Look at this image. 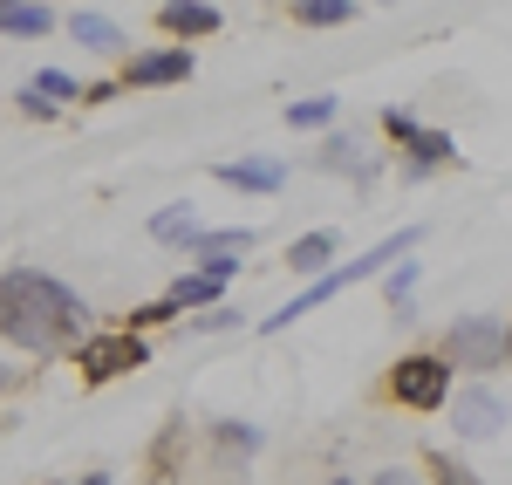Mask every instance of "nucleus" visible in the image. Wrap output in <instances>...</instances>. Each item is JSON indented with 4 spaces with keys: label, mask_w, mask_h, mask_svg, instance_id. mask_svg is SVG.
Returning a JSON list of instances; mask_svg holds the SVG:
<instances>
[{
    "label": "nucleus",
    "mask_w": 512,
    "mask_h": 485,
    "mask_svg": "<svg viewBox=\"0 0 512 485\" xmlns=\"http://www.w3.org/2000/svg\"><path fill=\"white\" fill-rule=\"evenodd\" d=\"M219 294H226V281H212V274H178L164 301H171V308H212Z\"/></svg>",
    "instance_id": "obj_13"
},
{
    "label": "nucleus",
    "mask_w": 512,
    "mask_h": 485,
    "mask_svg": "<svg viewBox=\"0 0 512 485\" xmlns=\"http://www.w3.org/2000/svg\"><path fill=\"white\" fill-rule=\"evenodd\" d=\"M82 485H110V479H103V472H96V479H82Z\"/></svg>",
    "instance_id": "obj_24"
},
{
    "label": "nucleus",
    "mask_w": 512,
    "mask_h": 485,
    "mask_svg": "<svg viewBox=\"0 0 512 485\" xmlns=\"http://www.w3.org/2000/svg\"><path fill=\"white\" fill-rule=\"evenodd\" d=\"M431 472H437V485H478V472H465V465H458L451 451H437V458H431Z\"/></svg>",
    "instance_id": "obj_20"
},
{
    "label": "nucleus",
    "mask_w": 512,
    "mask_h": 485,
    "mask_svg": "<svg viewBox=\"0 0 512 485\" xmlns=\"http://www.w3.org/2000/svg\"><path fill=\"white\" fill-rule=\"evenodd\" d=\"M328 485H349V479H328Z\"/></svg>",
    "instance_id": "obj_26"
},
{
    "label": "nucleus",
    "mask_w": 512,
    "mask_h": 485,
    "mask_svg": "<svg viewBox=\"0 0 512 485\" xmlns=\"http://www.w3.org/2000/svg\"><path fill=\"white\" fill-rule=\"evenodd\" d=\"M76 369L89 376V383L130 376V369H144V335H130V328H117V335H89V342L76 349Z\"/></svg>",
    "instance_id": "obj_4"
},
{
    "label": "nucleus",
    "mask_w": 512,
    "mask_h": 485,
    "mask_svg": "<svg viewBox=\"0 0 512 485\" xmlns=\"http://www.w3.org/2000/svg\"><path fill=\"white\" fill-rule=\"evenodd\" d=\"M151 233H158V240H198L192 205H171V212H158V219H151Z\"/></svg>",
    "instance_id": "obj_16"
},
{
    "label": "nucleus",
    "mask_w": 512,
    "mask_h": 485,
    "mask_svg": "<svg viewBox=\"0 0 512 485\" xmlns=\"http://www.w3.org/2000/svg\"><path fill=\"white\" fill-rule=\"evenodd\" d=\"M35 96H48V103H76V96H89L76 76H62V69H41L35 76Z\"/></svg>",
    "instance_id": "obj_17"
},
{
    "label": "nucleus",
    "mask_w": 512,
    "mask_h": 485,
    "mask_svg": "<svg viewBox=\"0 0 512 485\" xmlns=\"http://www.w3.org/2000/svg\"><path fill=\"white\" fill-rule=\"evenodd\" d=\"M158 21H164V35H219V7H205V0H171V7H158Z\"/></svg>",
    "instance_id": "obj_9"
},
{
    "label": "nucleus",
    "mask_w": 512,
    "mask_h": 485,
    "mask_svg": "<svg viewBox=\"0 0 512 485\" xmlns=\"http://www.w3.org/2000/svg\"><path fill=\"white\" fill-rule=\"evenodd\" d=\"M506 363H512V328H506Z\"/></svg>",
    "instance_id": "obj_25"
},
{
    "label": "nucleus",
    "mask_w": 512,
    "mask_h": 485,
    "mask_svg": "<svg viewBox=\"0 0 512 485\" xmlns=\"http://www.w3.org/2000/svg\"><path fill=\"white\" fill-rule=\"evenodd\" d=\"M383 130H390L396 144L417 158V171H431V164H451V158H458V144H451L444 130H417V123L403 117V110H383Z\"/></svg>",
    "instance_id": "obj_6"
},
{
    "label": "nucleus",
    "mask_w": 512,
    "mask_h": 485,
    "mask_svg": "<svg viewBox=\"0 0 512 485\" xmlns=\"http://www.w3.org/2000/svg\"><path fill=\"white\" fill-rule=\"evenodd\" d=\"M390 397L410 410H444L451 404V363L444 356H403L390 369Z\"/></svg>",
    "instance_id": "obj_3"
},
{
    "label": "nucleus",
    "mask_w": 512,
    "mask_h": 485,
    "mask_svg": "<svg viewBox=\"0 0 512 485\" xmlns=\"http://www.w3.org/2000/svg\"><path fill=\"white\" fill-rule=\"evenodd\" d=\"M246 246H253L246 226H233V233H198V253H246Z\"/></svg>",
    "instance_id": "obj_19"
},
{
    "label": "nucleus",
    "mask_w": 512,
    "mask_h": 485,
    "mask_svg": "<svg viewBox=\"0 0 512 485\" xmlns=\"http://www.w3.org/2000/svg\"><path fill=\"white\" fill-rule=\"evenodd\" d=\"M192 76V55L185 48H151V55H130V69H123V82L130 89H164V82H185Z\"/></svg>",
    "instance_id": "obj_7"
},
{
    "label": "nucleus",
    "mask_w": 512,
    "mask_h": 485,
    "mask_svg": "<svg viewBox=\"0 0 512 485\" xmlns=\"http://www.w3.org/2000/svg\"><path fill=\"white\" fill-rule=\"evenodd\" d=\"M82 308L76 294L62 281H48L35 267H21V274H7L0 281V335L7 342H21V349H35V356H55V349H69L82 335Z\"/></svg>",
    "instance_id": "obj_1"
},
{
    "label": "nucleus",
    "mask_w": 512,
    "mask_h": 485,
    "mask_svg": "<svg viewBox=\"0 0 512 485\" xmlns=\"http://www.w3.org/2000/svg\"><path fill=\"white\" fill-rule=\"evenodd\" d=\"M171 315H178L171 301H151V308H137V315H130V335H137V328H158V322H171Z\"/></svg>",
    "instance_id": "obj_21"
},
{
    "label": "nucleus",
    "mask_w": 512,
    "mask_h": 485,
    "mask_svg": "<svg viewBox=\"0 0 512 485\" xmlns=\"http://www.w3.org/2000/svg\"><path fill=\"white\" fill-rule=\"evenodd\" d=\"M48 28H55L48 7H35V0H28V7H21V0H0V35H48Z\"/></svg>",
    "instance_id": "obj_11"
},
{
    "label": "nucleus",
    "mask_w": 512,
    "mask_h": 485,
    "mask_svg": "<svg viewBox=\"0 0 512 485\" xmlns=\"http://www.w3.org/2000/svg\"><path fill=\"white\" fill-rule=\"evenodd\" d=\"M499 424H506V404L492 390H465L458 397V438H492Z\"/></svg>",
    "instance_id": "obj_8"
},
{
    "label": "nucleus",
    "mask_w": 512,
    "mask_h": 485,
    "mask_svg": "<svg viewBox=\"0 0 512 485\" xmlns=\"http://www.w3.org/2000/svg\"><path fill=\"white\" fill-rule=\"evenodd\" d=\"M219 178H226V185H239V192H274V185H280V164L239 158V164H219Z\"/></svg>",
    "instance_id": "obj_10"
},
{
    "label": "nucleus",
    "mask_w": 512,
    "mask_h": 485,
    "mask_svg": "<svg viewBox=\"0 0 512 485\" xmlns=\"http://www.w3.org/2000/svg\"><path fill=\"white\" fill-rule=\"evenodd\" d=\"M328 117H335V96H308V103H287V123H294V130H321Z\"/></svg>",
    "instance_id": "obj_18"
},
{
    "label": "nucleus",
    "mask_w": 512,
    "mask_h": 485,
    "mask_svg": "<svg viewBox=\"0 0 512 485\" xmlns=\"http://www.w3.org/2000/svg\"><path fill=\"white\" fill-rule=\"evenodd\" d=\"M335 253V233H301V240L287 246V260H294V274H321V260Z\"/></svg>",
    "instance_id": "obj_14"
},
{
    "label": "nucleus",
    "mask_w": 512,
    "mask_h": 485,
    "mask_svg": "<svg viewBox=\"0 0 512 485\" xmlns=\"http://www.w3.org/2000/svg\"><path fill=\"white\" fill-rule=\"evenodd\" d=\"M69 35H76L82 48H96V55H117L123 48L117 21H103V14H69Z\"/></svg>",
    "instance_id": "obj_12"
},
{
    "label": "nucleus",
    "mask_w": 512,
    "mask_h": 485,
    "mask_svg": "<svg viewBox=\"0 0 512 485\" xmlns=\"http://www.w3.org/2000/svg\"><path fill=\"white\" fill-rule=\"evenodd\" d=\"M410 287H417V267L403 260V274H390V301H410Z\"/></svg>",
    "instance_id": "obj_22"
},
{
    "label": "nucleus",
    "mask_w": 512,
    "mask_h": 485,
    "mask_svg": "<svg viewBox=\"0 0 512 485\" xmlns=\"http://www.w3.org/2000/svg\"><path fill=\"white\" fill-rule=\"evenodd\" d=\"M349 14H355L349 0H301V7H294V21H301V28H342Z\"/></svg>",
    "instance_id": "obj_15"
},
{
    "label": "nucleus",
    "mask_w": 512,
    "mask_h": 485,
    "mask_svg": "<svg viewBox=\"0 0 512 485\" xmlns=\"http://www.w3.org/2000/svg\"><path fill=\"white\" fill-rule=\"evenodd\" d=\"M410 246H417V233H390V240L376 246V253H362V260H349V267H335V274H321V281L308 287L301 301H287L280 315H267V328H287V322H301V315H308L315 301H335V294H342L349 281H369V274H383V267H390V260H403Z\"/></svg>",
    "instance_id": "obj_2"
},
{
    "label": "nucleus",
    "mask_w": 512,
    "mask_h": 485,
    "mask_svg": "<svg viewBox=\"0 0 512 485\" xmlns=\"http://www.w3.org/2000/svg\"><path fill=\"white\" fill-rule=\"evenodd\" d=\"M444 349H451L458 369H492V363H506V328L485 322V315H478V322H451Z\"/></svg>",
    "instance_id": "obj_5"
},
{
    "label": "nucleus",
    "mask_w": 512,
    "mask_h": 485,
    "mask_svg": "<svg viewBox=\"0 0 512 485\" xmlns=\"http://www.w3.org/2000/svg\"><path fill=\"white\" fill-rule=\"evenodd\" d=\"M376 485H417V479H410V472H383Z\"/></svg>",
    "instance_id": "obj_23"
}]
</instances>
